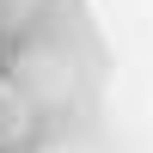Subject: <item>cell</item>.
<instances>
[{
	"label": "cell",
	"instance_id": "cell-1",
	"mask_svg": "<svg viewBox=\"0 0 153 153\" xmlns=\"http://www.w3.org/2000/svg\"><path fill=\"white\" fill-rule=\"evenodd\" d=\"M31 135V98L19 92L12 74H0V147H19Z\"/></svg>",
	"mask_w": 153,
	"mask_h": 153
},
{
	"label": "cell",
	"instance_id": "cell-2",
	"mask_svg": "<svg viewBox=\"0 0 153 153\" xmlns=\"http://www.w3.org/2000/svg\"><path fill=\"white\" fill-rule=\"evenodd\" d=\"M19 12H25V0H0V31H6V25H19Z\"/></svg>",
	"mask_w": 153,
	"mask_h": 153
}]
</instances>
